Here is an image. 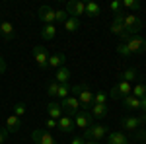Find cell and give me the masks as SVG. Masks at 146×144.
I'll return each instance as SVG.
<instances>
[{
    "mask_svg": "<svg viewBox=\"0 0 146 144\" xmlns=\"http://www.w3.org/2000/svg\"><path fill=\"white\" fill-rule=\"evenodd\" d=\"M119 37H121L123 43L131 49L133 55H140V53H144V51H146V39H142L140 35H129L127 31H123Z\"/></svg>",
    "mask_w": 146,
    "mask_h": 144,
    "instance_id": "1",
    "label": "cell"
},
{
    "mask_svg": "<svg viewBox=\"0 0 146 144\" xmlns=\"http://www.w3.org/2000/svg\"><path fill=\"white\" fill-rule=\"evenodd\" d=\"M109 134L105 125H90L86 131H84V138L86 140H94V142H100L101 138H105Z\"/></svg>",
    "mask_w": 146,
    "mask_h": 144,
    "instance_id": "2",
    "label": "cell"
},
{
    "mask_svg": "<svg viewBox=\"0 0 146 144\" xmlns=\"http://www.w3.org/2000/svg\"><path fill=\"white\" fill-rule=\"evenodd\" d=\"M123 27L129 35H138V31L142 29V20H140L136 14H125Z\"/></svg>",
    "mask_w": 146,
    "mask_h": 144,
    "instance_id": "3",
    "label": "cell"
},
{
    "mask_svg": "<svg viewBox=\"0 0 146 144\" xmlns=\"http://www.w3.org/2000/svg\"><path fill=\"white\" fill-rule=\"evenodd\" d=\"M60 107H62V111H64V115H68V117H74L78 111H82L80 101H78L76 96H68V98H64V100L60 101Z\"/></svg>",
    "mask_w": 146,
    "mask_h": 144,
    "instance_id": "4",
    "label": "cell"
},
{
    "mask_svg": "<svg viewBox=\"0 0 146 144\" xmlns=\"http://www.w3.org/2000/svg\"><path fill=\"white\" fill-rule=\"evenodd\" d=\"M33 56H35V62L41 70H47L49 68V53H47V47L43 45H35L33 47Z\"/></svg>",
    "mask_w": 146,
    "mask_h": 144,
    "instance_id": "5",
    "label": "cell"
},
{
    "mask_svg": "<svg viewBox=\"0 0 146 144\" xmlns=\"http://www.w3.org/2000/svg\"><path fill=\"white\" fill-rule=\"evenodd\" d=\"M72 121H74V127H80V129H88L90 125H94V117H92V113L90 111H78L74 117H72Z\"/></svg>",
    "mask_w": 146,
    "mask_h": 144,
    "instance_id": "6",
    "label": "cell"
},
{
    "mask_svg": "<svg viewBox=\"0 0 146 144\" xmlns=\"http://www.w3.org/2000/svg\"><path fill=\"white\" fill-rule=\"evenodd\" d=\"M131 92H133V86L129 84V82H119L115 88L109 92V98H113V100H123L125 96H131Z\"/></svg>",
    "mask_w": 146,
    "mask_h": 144,
    "instance_id": "7",
    "label": "cell"
},
{
    "mask_svg": "<svg viewBox=\"0 0 146 144\" xmlns=\"http://www.w3.org/2000/svg\"><path fill=\"white\" fill-rule=\"evenodd\" d=\"M31 140H33L35 144H58L55 138L49 134L47 129H35L33 133H31Z\"/></svg>",
    "mask_w": 146,
    "mask_h": 144,
    "instance_id": "8",
    "label": "cell"
},
{
    "mask_svg": "<svg viewBox=\"0 0 146 144\" xmlns=\"http://www.w3.org/2000/svg\"><path fill=\"white\" fill-rule=\"evenodd\" d=\"M66 14L70 18H78V16H84L86 14V2H80V0H70L66 4Z\"/></svg>",
    "mask_w": 146,
    "mask_h": 144,
    "instance_id": "9",
    "label": "cell"
},
{
    "mask_svg": "<svg viewBox=\"0 0 146 144\" xmlns=\"http://www.w3.org/2000/svg\"><path fill=\"white\" fill-rule=\"evenodd\" d=\"M37 18L41 20V22L49 25V23L55 22V8L53 6H49V4H43L41 8H39V14H37Z\"/></svg>",
    "mask_w": 146,
    "mask_h": 144,
    "instance_id": "10",
    "label": "cell"
},
{
    "mask_svg": "<svg viewBox=\"0 0 146 144\" xmlns=\"http://www.w3.org/2000/svg\"><path fill=\"white\" fill-rule=\"evenodd\" d=\"M56 127H58L60 133H72V131H74V121H72V117L62 115V117L56 121Z\"/></svg>",
    "mask_w": 146,
    "mask_h": 144,
    "instance_id": "11",
    "label": "cell"
},
{
    "mask_svg": "<svg viewBox=\"0 0 146 144\" xmlns=\"http://www.w3.org/2000/svg\"><path fill=\"white\" fill-rule=\"evenodd\" d=\"M140 125H142L140 117H123L121 119V127H123L125 131H136Z\"/></svg>",
    "mask_w": 146,
    "mask_h": 144,
    "instance_id": "12",
    "label": "cell"
},
{
    "mask_svg": "<svg viewBox=\"0 0 146 144\" xmlns=\"http://www.w3.org/2000/svg\"><path fill=\"white\" fill-rule=\"evenodd\" d=\"M0 35H2L6 41H12V39L16 37V29H14L12 22H2L0 23Z\"/></svg>",
    "mask_w": 146,
    "mask_h": 144,
    "instance_id": "13",
    "label": "cell"
},
{
    "mask_svg": "<svg viewBox=\"0 0 146 144\" xmlns=\"http://www.w3.org/2000/svg\"><path fill=\"white\" fill-rule=\"evenodd\" d=\"M90 113L94 119H103V117H107V113H109V107H107V103L105 105H100V103H94L90 107Z\"/></svg>",
    "mask_w": 146,
    "mask_h": 144,
    "instance_id": "14",
    "label": "cell"
},
{
    "mask_svg": "<svg viewBox=\"0 0 146 144\" xmlns=\"http://www.w3.org/2000/svg\"><path fill=\"white\" fill-rule=\"evenodd\" d=\"M64 60H66V55H64V53H55V55H49V66L60 68V66H64Z\"/></svg>",
    "mask_w": 146,
    "mask_h": 144,
    "instance_id": "15",
    "label": "cell"
},
{
    "mask_svg": "<svg viewBox=\"0 0 146 144\" xmlns=\"http://www.w3.org/2000/svg\"><path fill=\"white\" fill-rule=\"evenodd\" d=\"M47 113H49V117L51 119H55V121H58L60 117H62V107H60V103H49L47 105Z\"/></svg>",
    "mask_w": 146,
    "mask_h": 144,
    "instance_id": "16",
    "label": "cell"
},
{
    "mask_svg": "<svg viewBox=\"0 0 146 144\" xmlns=\"http://www.w3.org/2000/svg\"><path fill=\"white\" fill-rule=\"evenodd\" d=\"M123 107L129 111H136L140 109V100H136L135 96H125L123 98Z\"/></svg>",
    "mask_w": 146,
    "mask_h": 144,
    "instance_id": "17",
    "label": "cell"
},
{
    "mask_svg": "<svg viewBox=\"0 0 146 144\" xmlns=\"http://www.w3.org/2000/svg\"><path fill=\"white\" fill-rule=\"evenodd\" d=\"M20 117H16V115H10L8 119H6V131L8 133H18L20 131Z\"/></svg>",
    "mask_w": 146,
    "mask_h": 144,
    "instance_id": "18",
    "label": "cell"
},
{
    "mask_svg": "<svg viewBox=\"0 0 146 144\" xmlns=\"http://www.w3.org/2000/svg\"><path fill=\"white\" fill-rule=\"evenodd\" d=\"M107 144H129V138L123 133H109Z\"/></svg>",
    "mask_w": 146,
    "mask_h": 144,
    "instance_id": "19",
    "label": "cell"
},
{
    "mask_svg": "<svg viewBox=\"0 0 146 144\" xmlns=\"http://www.w3.org/2000/svg\"><path fill=\"white\" fill-rule=\"evenodd\" d=\"M55 35H56V27H55V23L43 25V29H41V37H43L45 41H51V39H55Z\"/></svg>",
    "mask_w": 146,
    "mask_h": 144,
    "instance_id": "20",
    "label": "cell"
},
{
    "mask_svg": "<svg viewBox=\"0 0 146 144\" xmlns=\"http://www.w3.org/2000/svg\"><path fill=\"white\" fill-rule=\"evenodd\" d=\"M68 78H70V70H68L66 66L56 68V76H55V80L58 82V84H68Z\"/></svg>",
    "mask_w": 146,
    "mask_h": 144,
    "instance_id": "21",
    "label": "cell"
},
{
    "mask_svg": "<svg viewBox=\"0 0 146 144\" xmlns=\"http://www.w3.org/2000/svg\"><path fill=\"white\" fill-rule=\"evenodd\" d=\"M64 29H66L68 33L78 31L80 29V18H70V16H68V20L64 22Z\"/></svg>",
    "mask_w": 146,
    "mask_h": 144,
    "instance_id": "22",
    "label": "cell"
},
{
    "mask_svg": "<svg viewBox=\"0 0 146 144\" xmlns=\"http://www.w3.org/2000/svg\"><path fill=\"white\" fill-rule=\"evenodd\" d=\"M100 4H96V2H86V14L84 16H88V18H96V16H100Z\"/></svg>",
    "mask_w": 146,
    "mask_h": 144,
    "instance_id": "23",
    "label": "cell"
},
{
    "mask_svg": "<svg viewBox=\"0 0 146 144\" xmlns=\"http://www.w3.org/2000/svg\"><path fill=\"white\" fill-rule=\"evenodd\" d=\"M131 96H135L136 100H144L146 98V86L144 84H136L135 88H133V92H131Z\"/></svg>",
    "mask_w": 146,
    "mask_h": 144,
    "instance_id": "24",
    "label": "cell"
},
{
    "mask_svg": "<svg viewBox=\"0 0 146 144\" xmlns=\"http://www.w3.org/2000/svg\"><path fill=\"white\" fill-rule=\"evenodd\" d=\"M138 76V72H136V68H127V70H123V74H121V78H123V82H133L135 78Z\"/></svg>",
    "mask_w": 146,
    "mask_h": 144,
    "instance_id": "25",
    "label": "cell"
},
{
    "mask_svg": "<svg viewBox=\"0 0 146 144\" xmlns=\"http://www.w3.org/2000/svg\"><path fill=\"white\" fill-rule=\"evenodd\" d=\"M70 96V84H58V92H56V98L64 100Z\"/></svg>",
    "mask_w": 146,
    "mask_h": 144,
    "instance_id": "26",
    "label": "cell"
},
{
    "mask_svg": "<svg viewBox=\"0 0 146 144\" xmlns=\"http://www.w3.org/2000/svg\"><path fill=\"white\" fill-rule=\"evenodd\" d=\"M109 31H111L113 35H121L125 31V27H123V22H117V20H113V23L109 25Z\"/></svg>",
    "mask_w": 146,
    "mask_h": 144,
    "instance_id": "27",
    "label": "cell"
},
{
    "mask_svg": "<svg viewBox=\"0 0 146 144\" xmlns=\"http://www.w3.org/2000/svg\"><path fill=\"white\" fill-rule=\"evenodd\" d=\"M66 20H68V14H66V10H64V8H58V10H55V22L64 23Z\"/></svg>",
    "mask_w": 146,
    "mask_h": 144,
    "instance_id": "28",
    "label": "cell"
},
{
    "mask_svg": "<svg viewBox=\"0 0 146 144\" xmlns=\"http://www.w3.org/2000/svg\"><path fill=\"white\" fill-rule=\"evenodd\" d=\"M121 6L129 10H140V2H136V0H121Z\"/></svg>",
    "mask_w": 146,
    "mask_h": 144,
    "instance_id": "29",
    "label": "cell"
},
{
    "mask_svg": "<svg viewBox=\"0 0 146 144\" xmlns=\"http://www.w3.org/2000/svg\"><path fill=\"white\" fill-rule=\"evenodd\" d=\"M94 103L105 105V103H107V94H105V92H96V94H94Z\"/></svg>",
    "mask_w": 146,
    "mask_h": 144,
    "instance_id": "30",
    "label": "cell"
},
{
    "mask_svg": "<svg viewBox=\"0 0 146 144\" xmlns=\"http://www.w3.org/2000/svg\"><path fill=\"white\" fill-rule=\"evenodd\" d=\"M117 53H119L121 56H125V58L133 56V53H131V49H129V47H127L125 43H119V45H117Z\"/></svg>",
    "mask_w": 146,
    "mask_h": 144,
    "instance_id": "31",
    "label": "cell"
},
{
    "mask_svg": "<svg viewBox=\"0 0 146 144\" xmlns=\"http://www.w3.org/2000/svg\"><path fill=\"white\" fill-rule=\"evenodd\" d=\"M56 92H58V82H56V80H51V82L47 84V94L56 98Z\"/></svg>",
    "mask_w": 146,
    "mask_h": 144,
    "instance_id": "32",
    "label": "cell"
},
{
    "mask_svg": "<svg viewBox=\"0 0 146 144\" xmlns=\"http://www.w3.org/2000/svg\"><path fill=\"white\" fill-rule=\"evenodd\" d=\"M86 88H88V84H76V86H70V94H76V98H78Z\"/></svg>",
    "mask_w": 146,
    "mask_h": 144,
    "instance_id": "33",
    "label": "cell"
},
{
    "mask_svg": "<svg viewBox=\"0 0 146 144\" xmlns=\"http://www.w3.org/2000/svg\"><path fill=\"white\" fill-rule=\"evenodd\" d=\"M135 138L140 142H146V129H136L135 131Z\"/></svg>",
    "mask_w": 146,
    "mask_h": 144,
    "instance_id": "34",
    "label": "cell"
},
{
    "mask_svg": "<svg viewBox=\"0 0 146 144\" xmlns=\"http://www.w3.org/2000/svg\"><path fill=\"white\" fill-rule=\"evenodd\" d=\"M23 113H25V105H23V103H16V105H14V115H16V117H22Z\"/></svg>",
    "mask_w": 146,
    "mask_h": 144,
    "instance_id": "35",
    "label": "cell"
},
{
    "mask_svg": "<svg viewBox=\"0 0 146 144\" xmlns=\"http://www.w3.org/2000/svg\"><path fill=\"white\" fill-rule=\"evenodd\" d=\"M109 10H111L113 16H115V14L123 12V6H121V2H111V4H109Z\"/></svg>",
    "mask_w": 146,
    "mask_h": 144,
    "instance_id": "36",
    "label": "cell"
},
{
    "mask_svg": "<svg viewBox=\"0 0 146 144\" xmlns=\"http://www.w3.org/2000/svg\"><path fill=\"white\" fill-rule=\"evenodd\" d=\"M70 144H86V138H84V136H74V138L70 140Z\"/></svg>",
    "mask_w": 146,
    "mask_h": 144,
    "instance_id": "37",
    "label": "cell"
},
{
    "mask_svg": "<svg viewBox=\"0 0 146 144\" xmlns=\"http://www.w3.org/2000/svg\"><path fill=\"white\" fill-rule=\"evenodd\" d=\"M6 136H8V131H6V127H0V144L6 140Z\"/></svg>",
    "mask_w": 146,
    "mask_h": 144,
    "instance_id": "38",
    "label": "cell"
},
{
    "mask_svg": "<svg viewBox=\"0 0 146 144\" xmlns=\"http://www.w3.org/2000/svg\"><path fill=\"white\" fill-rule=\"evenodd\" d=\"M55 127H56V121L49 117V119H47V131H51V129H55Z\"/></svg>",
    "mask_w": 146,
    "mask_h": 144,
    "instance_id": "39",
    "label": "cell"
},
{
    "mask_svg": "<svg viewBox=\"0 0 146 144\" xmlns=\"http://www.w3.org/2000/svg\"><path fill=\"white\" fill-rule=\"evenodd\" d=\"M4 72H6V60L0 56V74H4Z\"/></svg>",
    "mask_w": 146,
    "mask_h": 144,
    "instance_id": "40",
    "label": "cell"
},
{
    "mask_svg": "<svg viewBox=\"0 0 146 144\" xmlns=\"http://www.w3.org/2000/svg\"><path fill=\"white\" fill-rule=\"evenodd\" d=\"M140 111L146 113V98H144V100H140Z\"/></svg>",
    "mask_w": 146,
    "mask_h": 144,
    "instance_id": "41",
    "label": "cell"
},
{
    "mask_svg": "<svg viewBox=\"0 0 146 144\" xmlns=\"http://www.w3.org/2000/svg\"><path fill=\"white\" fill-rule=\"evenodd\" d=\"M140 121H142V125L146 127V113H142V115H140Z\"/></svg>",
    "mask_w": 146,
    "mask_h": 144,
    "instance_id": "42",
    "label": "cell"
},
{
    "mask_svg": "<svg viewBox=\"0 0 146 144\" xmlns=\"http://www.w3.org/2000/svg\"><path fill=\"white\" fill-rule=\"evenodd\" d=\"M86 144H100V142H94V140H86Z\"/></svg>",
    "mask_w": 146,
    "mask_h": 144,
    "instance_id": "43",
    "label": "cell"
}]
</instances>
